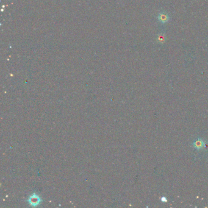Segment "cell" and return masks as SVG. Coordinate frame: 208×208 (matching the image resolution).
Wrapping results in <instances>:
<instances>
[{
  "label": "cell",
  "instance_id": "7a4b0ae2",
  "mask_svg": "<svg viewBox=\"0 0 208 208\" xmlns=\"http://www.w3.org/2000/svg\"><path fill=\"white\" fill-rule=\"evenodd\" d=\"M158 20L162 23H166L169 21V17L167 14L164 12H160L158 15Z\"/></svg>",
  "mask_w": 208,
  "mask_h": 208
},
{
  "label": "cell",
  "instance_id": "6da1fadb",
  "mask_svg": "<svg viewBox=\"0 0 208 208\" xmlns=\"http://www.w3.org/2000/svg\"><path fill=\"white\" fill-rule=\"evenodd\" d=\"M42 199L40 197L37 195L36 193H33L32 195H31L29 199H28V201L29 204L32 206H37L39 204H40L42 202Z\"/></svg>",
  "mask_w": 208,
  "mask_h": 208
},
{
  "label": "cell",
  "instance_id": "3957f363",
  "mask_svg": "<svg viewBox=\"0 0 208 208\" xmlns=\"http://www.w3.org/2000/svg\"><path fill=\"white\" fill-rule=\"evenodd\" d=\"M157 40H158L159 43H164V42H165V40H166V36H165V35L163 34H158Z\"/></svg>",
  "mask_w": 208,
  "mask_h": 208
}]
</instances>
